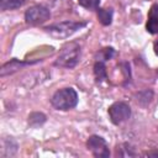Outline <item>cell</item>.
Masks as SVG:
<instances>
[{
    "mask_svg": "<svg viewBox=\"0 0 158 158\" xmlns=\"http://www.w3.org/2000/svg\"><path fill=\"white\" fill-rule=\"evenodd\" d=\"M51 104L57 110H70L78 104V94L73 88L59 89L51 98Z\"/></svg>",
    "mask_w": 158,
    "mask_h": 158,
    "instance_id": "6da1fadb",
    "label": "cell"
},
{
    "mask_svg": "<svg viewBox=\"0 0 158 158\" xmlns=\"http://www.w3.org/2000/svg\"><path fill=\"white\" fill-rule=\"evenodd\" d=\"M79 57H80V46L77 42H69L62 47L54 64L70 69L77 65Z\"/></svg>",
    "mask_w": 158,
    "mask_h": 158,
    "instance_id": "7a4b0ae2",
    "label": "cell"
},
{
    "mask_svg": "<svg viewBox=\"0 0 158 158\" xmlns=\"http://www.w3.org/2000/svg\"><path fill=\"white\" fill-rule=\"evenodd\" d=\"M86 23L85 22H74V21H63L59 23H54L48 27H46V32H48L49 35H52L56 38H65L69 37L70 35H73L74 32H77L78 30H80L81 27H84Z\"/></svg>",
    "mask_w": 158,
    "mask_h": 158,
    "instance_id": "3957f363",
    "label": "cell"
},
{
    "mask_svg": "<svg viewBox=\"0 0 158 158\" xmlns=\"http://www.w3.org/2000/svg\"><path fill=\"white\" fill-rule=\"evenodd\" d=\"M51 12L47 7L42 5H35L26 10L25 12V20L30 25H41L49 20Z\"/></svg>",
    "mask_w": 158,
    "mask_h": 158,
    "instance_id": "277c9868",
    "label": "cell"
},
{
    "mask_svg": "<svg viewBox=\"0 0 158 158\" xmlns=\"http://www.w3.org/2000/svg\"><path fill=\"white\" fill-rule=\"evenodd\" d=\"M109 116L112 123L118 125L123 121H126L127 118H130L131 116V107L128 104L123 102V101H116L114 102L110 107H109Z\"/></svg>",
    "mask_w": 158,
    "mask_h": 158,
    "instance_id": "5b68a950",
    "label": "cell"
},
{
    "mask_svg": "<svg viewBox=\"0 0 158 158\" xmlns=\"http://www.w3.org/2000/svg\"><path fill=\"white\" fill-rule=\"evenodd\" d=\"M86 147L98 158H107L110 156V151L106 144V141L98 135H93L88 138Z\"/></svg>",
    "mask_w": 158,
    "mask_h": 158,
    "instance_id": "8992f818",
    "label": "cell"
},
{
    "mask_svg": "<svg viewBox=\"0 0 158 158\" xmlns=\"http://www.w3.org/2000/svg\"><path fill=\"white\" fill-rule=\"evenodd\" d=\"M146 28L152 35L158 33V4L152 5L148 12V20L146 23Z\"/></svg>",
    "mask_w": 158,
    "mask_h": 158,
    "instance_id": "52a82bcc",
    "label": "cell"
},
{
    "mask_svg": "<svg viewBox=\"0 0 158 158\" xmlns=\"http://www.w3.org/2000/svg\"><path fill=\"white\" fill-rule=\"evenodd\" d=\"M27 64H31V63L30 62H21L19 59H11L10 62H7V63H5L2 65V68L0 70V75L1 77H5L7 74H12V73L17 72L19 69H21L22 67H25Z\"/></svg>",
    "mask_w": 158,
    "mask_h": 158,
    "instance_id": "ba28073f",
    "label": "cell"
},
{
    "mask_svg": "<svg viewBox=\"0 0 158 158\" xmlns=\"http://www.w3.org/2000/svg\"><path fill=\"white\" fill-rule=\"evenodd\" d=\"M98 19L101 25L109 26L112 22V15L114 10L112 9H104V7H98Z\"/></svg>",
    "mask_w": 158,
    "mask_h": 158,
    "instance_id": "9c48e42d",
    "label": "cell"
},
{
    "mask_svg": "<svg viewBox=\"0 0 158 158\" xmlns=\"http://www.w3.org/2000/svg\"><path fill=\"white\" fill-rule=\"evenodd\" d=\"M94 75L96 78V81H104L105 79H107V73H106V67L104 64V62L98 60L94 64Z\"/></svg>",
    "mask_w": 158,
    "mask_h": 158,
    "instance_id": "30bf717a",
    "label": "cell"
},
{
    "mask_svg": "<svg viewBox=\"0 0 158 158\" xmlns=\"http://www.w3.org/2000/svg\"><path fill=\"white\" fill-rule=\"evenodd\" d=\"M46 120H47V117H46L44 114H42V112H32L28 116V125L31 127H38V126L43 125L46 122Z\"/></svg>",
    "mask_w": 158,
    "mask_h": 158,
    "instance_id": "8fae6325",
    "label": "cell"
},
{
    "mask_svg": "<svg viewBox=\"0 0 158 158\" xmlns=\"http://www.w3.org/2000/svg\"><path fill=\"white\" fill-rule=\"evenodd\" d=\"M26 0H0V9L6 11V10H15L21 7Z\"/></svg>",
    "mask_w": 158,
    "mask_h": 158,
    "instance_id": "7c38bea8",
    "label": "cell"
},
{
    "mask_svg": "<svg viewBox=\"0 0 158 158\" xmlns=\"http://www.w3.org/2000/svg\"><path fill=\"white\" fill-rule=\"evenodd\" d=\"M152 98H153V93L151 90H143V91H141V93L137 94V101L142 106H147L151 102Z\"/></svg>",
    "mask_w": 158,
    "mask_h": 158,
    "instance_id": "4fadbf2b",
    "label": "cell"
},
{
    "mask_svg": "<svg viewBox=\"0 0 158 158\" xmlns=\"http://www.w3.org/2000/svg\"><path fill=\"white\" fill-rule=\"evenodd\" d=\"M114 48L111 47H106V48H102L100 52H99V60L100 62H104V60H107L110 59L112 56H114Z\"/></svg>",
    "mask_w": 158,
    "mask_h": 158,
    "instance_id": "5bb4252c",
    "label": "cell"
},
{
    "mask_svg": "<svg viewBox=\"0 0 158 158\" xmlns=\"http://www.w3.org/2000/svg\"><path fill=\"white\" fill-rule=\"evenodd\" d=\"M100 0H78V4L85 9L93 10V9H98Z\"/></svg>",
    "mask_w": 158,
    "mask_h": 158,
    "instance_id": "9a60e30c",
    "label": "cell"
},
{
    "mask_svg": "<svg viewBox=\"0 0 158 158\" xmlns=\"http://www.w3.org/2000/svg\"><path fill=\"white\" fill-rule=\"evenodd\" d=\"M147 156L148 157H158V152H149V153H147Z\"/></svg>",
    "mask_w": 158,
    "mask_h": 158,
    "instance_id": "2e32d148",
    "label": "cell"
},
{
    "mask_svg": "<svg viewBox=\"0 0 158 158\" xmlns=\"http://www.w3.org/2000/svg\"><path fill=\"white\" fill-rule=\"evenodd\" d=\"M154 53L158 56V41H156V43H154Z\"/></svg>",
    "mask_w": 158,
    "mask_h": 158,
    "instance_id": "e0dca14e",
    "label": "cell"
},
{
    "mask_svg": "<svg viewBox=\"0 0 158 158\" xmlns=\"http://www.w3.org/2000/svg\"><path fill=\"white\" fill-rule=\"evenodd\" d=\"M157 73H158V69H157Z\"/></svg>",
    "mask_w": 158,
    "mask_h": 158,
    "instance_id": "ac0fdd59",
    "label": "cell"
}]
</instances>
